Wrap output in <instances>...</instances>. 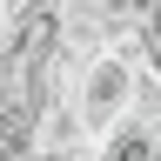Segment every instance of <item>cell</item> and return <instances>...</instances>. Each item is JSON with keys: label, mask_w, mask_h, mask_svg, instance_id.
<instances>
[{"label": "cell", "mask_w": 161, "mask_h": 161, "mask_svg": "<svg viewBox=\"0 0 161 161\" xmlns=\"http://www.w3.org/2000/svg\"><path fill=\"white\" fill-rule=\"evenodd\" d=\"M134 87H141V67L121 47H101V54H87L74 67V87H67V108H74V121H80V134H87V148H94V134H108L121 114L134 108Z\"/></svg>", "instance_id": "6da1fadb"}]
</instances>
